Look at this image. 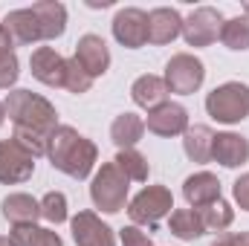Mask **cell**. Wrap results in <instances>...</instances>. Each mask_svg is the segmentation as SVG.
Listing matches in <instances>:
<instances>
[{
	"label": "cell",
	"mask_w": 249,
	"mask_h": 246,
	"mask_svg": "<svg viewBox=\"0 0 249 246\" xmlns=\"http://www.w3.org/2000/svg\"><path fill=\"white\" fill-rule=\"evenodd\" d=\"M47 157L55 171H61L72 180H84V177H90V171L99 159V148L87 136H81L75 127L58 124L47 142Z\"/></svg>",
	"instance_id": "1"
},
{
	"label": "cell",
	"mask_w": 249,
	"mask_h": 246,
	"mask_svg": "<svg viewBox=\"0 0 249 246\" xmlns=\"http://www.w3.org/2000/svg\"><path fill=\"white\" fill-rule=\"evenodd\" d=\"M3 107L15 127H32L44 136H53V130L58 127V110L32 90H12Z\"/></svg>",
	"instance_id": "2"
},
{
	"label": "cell",
	"mask_w": 249,
	"mask_h": 246,
	"mask_svg": "<svg viewBox=\"0 0 249 246\" xmlns=\"http://www.w3.org/2000/svg\"><path fill=\"white\" fill-rule=\"evenodd\" d=\"M206 113L214 122L238 124L249 116V87L244 81H226L206 96Z\"/></svg>",
	"instance_id": "3"
},
{
	"label": "cell",
	"mask_w": 249,
	"mask_h": 246,
	"mask_svg": "<svg viewBox=\"0 0 249 246\" xmlns=\"http://www.w3.org/2000/svg\"><path fill=\"white\" fill-rule=\"evenodd\" d=\"M127 191H130V180L119 171V165L116 162H105L96 171L93 183H90V200L105 214H116L127 203Z\"/></svg>",
	"instance_id": "4"
},
{
	"label": "cell",
	"mask_w": 249,
	"mask_h": 246,
	"mask_svg": "<svg viewBox=\"0 0 249 246\" xmlns=\"http://www.w3.org/2000/svg\"><path fill=\"white\" fill-rule=\"evenodd\" d=\"M171 209H174L171 191H168L165 185H148V188H142V191L130 200L127 214H130L133 226H151V229H154L165 214H171Z\"/></svg>",
	"instance_id": "5"
},
{
	"label": "cell",
	"mask_w": 249,
	"mask_h": 246,
	"mask_svg": "<svg viewBox=\"0 0 249 246\" xmlns=\"http://www.w3.org/2000/svg\"><path fill=\"white\" fill-rule=\"evenodd\" d=\"M168 93H177V96H191L203 87L206 81V67L197 55L191 53H177L171 61L165 64V75H162Z\"/></svg>",
	"instance_id": "6"
},
{
	"label": "cell",
	"mask_w": 249,
	"mask_h": 246,
	"mask_svg": "<svg viewBox=\"0 0 249 246\" xmlns=\"http://www.w3.org/2000/svg\"><path fill=\"white\" fill-rule=\"evenodd\" d=\"M223 18L214 6H197L183 20V38L188 47H209L220 38Z\"/></svg>",
	"instance_id": "7"
},
{
	"label": "cell",
	"mask_w": 249,
	"mask_h": 246,
	"mask_svg": "<svg viewBox=\"0 0 249 246\" xmlns=\"http://www.w3.org/2000/svg\"><path fill=\"white\" fill-rule=\"evenodd\" d=\"M35 174V159L12 139H0V183L18 185Z\"/></svg>",
	"instance_id": "8"
},
{
	"label": "cell",
	"mask_w": 249,
	"mask_h": 246,
	"mask_svg": "<svg viewBox=\"0 0 249 246\" xmlns=\"http://www.w3.org/2000/svg\"><path fill=\"white\" fill-rule=\"evenodd\" d=\"M113 38L127 50L145 47L148 44V12H142L136 6L119 9L113 18Z\"/></svg>",
	"instance_id": "9"
},
{
	"label": "cell",
	"mask_w": 249,
	"mask_h": 246,
	"mask_svg": "<svg viewBox=\"0 0 249 246\" xmlns=\"http://www.w3.org/2000/svg\"><path fill=\"white\" fill-rule=\"evenodd\" d=\"M70 229H72L75 246H116L113 229L107 223H102V217L96 211H78L70 220Z\"/></svg>",
	"instance_id": "10"
},
{
	"label": "cell",
	"mask_w": 249,
	"mask_h": 246,
	"mask_svg": "<svg viewBox=\"0 0 249 246\" xmlns=\"http://www.w3.org/2000/svg\"><path fill=\"white\" fill-rule=\"evenodd\" d=\"M145 127L157 136H180V133L188 130V110L177 102H165L162 107L148 113Z\"/></svg>",
	"instance_id": "11"
},
{
	"label": "cell",
	"mask_w": 249,
	"mask_h": 246,
	"mask_svg": "<svg viewBox=\"0 0 249 246\" xmlns=\"http://www.w3.org/2000/svg\"><path fill=\"white\" fill-rule=\"evenodd\" d=\"M29 70H32V75L41 84H47V87H64L67 58H61L53 47H38L29 55Z\"/></svg>",
	"instance_id": "12"
},
{
	"label": "cell",
	"mask_w": 249,
	"mask_h": 246,
	"mask_svg": "<svg viewBox=\"0 0 249 246\" xmlns=\"http://www.w3.org/2000/svg\"><path fill=\"white\" fill-rule=\"evenodd\" d=\"M72 58L81 64L93 78H99L110 67V50H107V44L99 35H81L78 44H75V55Z\"/></svg>",
	"instance_id": "13"
},
{
	"label": "cell",
	"mask_w": 249,
	"mask_h": 246,
	"mask_svg": "<svg viewBox=\"0 0 249 246\" xmlns=\"http://www.w3.org/2000/svg\"><path fill=\"white\" fill-rule=\"evenodd\" d=\"M177 35H183V18L177 9H168V6H160L154 12H148V41L162 47V44H171Z\"/></svg>",
	"instance_id": "14"
},
{
	"label": "cell",
	"mask_w": 249,
	"mask_h": 246,
	"mask_svg": "<svg viewBox=\"0 0 249 246\" xmlns=\"http://www.w3.org/2000/svg\"><path fill=\"white\" fill-rule=\"evenodd\" d=\"M0 26L9 32V38L15 41V47H26V44H38V41H44V35H41V23H38V18H35L32 9H15V12H9L6 20H3Z\"/></svg>",
	"instance_id": "15"
},
{
	"label": "cell",
	"mask_w": 249,
	"mask_h": 246,
	"mask_svg": "<svg viewBox=\"0 0 249 246\" xmlns=\"http://www.w3.org/2000/svg\"><path fill=\"white\" fill-rule=\"evenodd\" d=\"M212 159L220 162L223 168L244 165V162H249V139H244L241 133H214Z\"/></svg>",
	"instance_id": "16"
},
{
	"label": "cell",
	"mask_w": 249,
	"mask_h": 246,
	"mask_svg": "<svg viewBox=\"0 0 249 246\" xmlns=\"http://www.w3.org/2000/svg\"><path fill=\"white\" fill-rule=\"evenodd\" d=\"M183 197H186V203L191 209H203V206L220 200V180L214 174H209V171H197V174L186 177Z\"/></svg>",
	"instance_id": "17"
},
{
	"label": "cell",
	"mask_w": 249,
	"mask_h": 246,
	"mask_svg": "<svg viewBox=\"0 0 249 246\" xmlns=\"http://www.w3.org/2000/svg\"><path fill=\"white\" fill-rule=\"evenodd\" d=\"M130 99H133V105H139V107H145L151 113V110H157V107H162L168 102V87H165V81L160 75L148 72V75H139L130 84Z\"/></svg>",
	"instance_id": "18"
},
{
	"label": "cell",
	"mask_w": 249,
	"mask_h": 246,
	"mask_svg": "<svg viewBox=\"0 0 249 246\" xmlns=\"http://www.w3.org/2000/svg\"><path fill=\"white\" fill-rule=\"evenodd\" d=\"M41 23V35L44 41H55L61 38L64 29H67V9H64L58 0H41V3H32L29 6Z\"/></svg>",
	"instance_id": "19"
},
{
	"label": "cell",
	"mask_w": 249,
	"mask_h": 246,
	"mask_svg": "<svg viewBox=\"0 0 249 246\" xmlns=\"http://www.w3.org/2000/svg\"><path fill=\"white\" fill-rule=\"evenodd\" d=\"M0 209L12 226H35V220L41 217V203L29 194H9Z\"/></svg>",
	"instance_id": "20"
},
{
	"label": "cell",
	"mask_w": 249,
	"mask_h": 246,
	"mask_svg": "<svg viewBox=\"0 0 249 246\" xmlns=\"http://www.w3.org/2000/svg\"><path fill=\"white\" fill-rule=\"evenodd\" d=\"M212 145H214V133L209 124H188V130L183 133V151L191 162H209Z\"/></svg>",
	"instance_id": "21"
},
{
	"label": "cell",
	"mask_w": 249,
	"mask_h": 246,
	"mask_svg": "<svg viewBox=\"0 0 249 246\" xmlns=\"http://www.w3.org/2000/svg\"><path fill=\"white\" fill-rule=\"evenodd\" d=\"M142 133H145V119H139L136 113H122V116H116L113 124H110V139H113V145L119 151L133 148L142 139Z\"/></svg>",
	"instance_id": "22"
},
{
	"label": "cell",
	"mask_w": 249,
	"mask_h": 246,
	"mask_svg": "<svg viewBox=\"0 0 249 246\" xmlns=\"http://www.w3.org/2000/svg\"><path fill=\"white\" fill-rule=\"evenodd\" d=\"M168 232L174 238H180V241H197L200 235H206L203 220H200V211L197 209H177V211H171Z\"/></svg>",
	"instance_id": "23"
},
{
	"label": "cell",
	"mask_w": 249,
	"mask_h": 246,
	"mask_svg": "<svg viewBox=\"0 0 249 246\" xmlns=\"http://www.w3.org/2000/svg\"><path fill=\"white\" fill-rule=\"evenodd\" d=\"M197 211H200V220H203L206 232H223L235 220V211H232V206L223 197L214 200V203H209V206H203V209H197Z\"/></svg>",
	"instance_id": "24"
},
{
	"label": "cell",
	"mask_w": 249,
	"mask_h": 246,
	"mask_svg": "<svg viewBox=\"0 0 249 246\" xmlns=\"http://www.w3.org/2000/svg\"><path fill=\"white\" fill-rule=\"evenodd\" d=\"M9 238L15 246H64L53 229H41V226H15Z\"/></svg>",
	"instance_id": "25"
},
{
	"label": "cell",
	"mask_w": 249,
	"mask_h": 246,
	"mask_svg": "<svg viewBox=\"0 0 249 246\" xmlns=\"http://www.w3.org/2000/svg\"><path fill=\"white\" fill-rule=\"evenodd\" d=\"M220 41H223V47H229V50H235V53L249 50V18L247 15L232 18V20H223V26H220Z\"/></svg>",
	"instance_id": "26"
},
{
	"label": "cell",
	"mask_w": 249,
	"mask_h": 246,
	"mask_svg": "<svg viewBox=\"0 0 249 246\" xmlns=\"http://www.w3.org/2000/svg\"><path fill=\"white\" fill-rule=\"evenodd\" d=\"M113 162L119 165V171H122L127 180H133V183H145V180H148V171H151V168H148V159H145L139 151H133V148L119 151Z\"/></svg>",
	"instance_id": "27"
},
{
	"label": "cell",
	"mask_w": 249,
	"mask_h": 246,
	"mask_svg": "<svg viewBox=\"0 0 249 246\" xmlns=\"http://www.w3.org/2000/svg\"><path fill=\"white\" fill-rule=\"evenodd\" d=\"M12 142H18L32 159H38V157L47 154V142H50V136H44V133H38V130H32V127H15Z\"/></svg>",
	"instance_id": "28"
},
{
	"label": "cell",
	"mask_w": 249,
	"mask_h": 246,
	"mask_svg": "<svg viewBox=\"0 0 249 246\" xmlns=\"http://www.w3.org/2000/svg\"><path fill=\"white\" fill-rule=\"evenodd\" d=\"M93 87V75L81 67V64L75 61V58H67V72H64V90H70V93H75V96H81V93H87Z\"/></svg>",
	"instance_id": "29"
},
{
	"label": "cell",
	"mask_w": 249,
	"mask_h": 246,
	"mask_svg": "<svg viewBox=\"0 0 249 246\" xmlns=\"http://www.w3.org/2000/svg\"><path fill=\"white\" fill-rule=\"evenodd\" d=\"M41 217L50 220V223H64L67 220V197L61 191H47L44 200H41Z\"/></svg>",
	"instance_id": "30"
},
{
	"label": "cell",
	"mask_w": 249,
	"mask_h": 246,
	"mask_svg": "<svg viewBox=\"0 0 249 246\" xmlns=\"http://www.w3.org/2000/svg\"><path fill=\"white\" fill-rule=\"evenodd\" d=\"M18 75H20V64H18V55L12 53L9 58H3V61H0V90L15 87Z\"/></svg>",
	"instance_id": "31"
},
{
	"label": "cell",
	"mask_w": 249,
	"mask_h": 246,
	"mask_svg": "<svg viewBox=\"0 0 249 246\" xmlns=\"http://www.w3.org/2000/svg\"><path fill=\"white\" fill-rule=\"evenodd\" d=\"M119 238H122V246H154L151 238H148L139 226H124Z\"/></svg>",
	"instance_id": "32"
},
{
	"label": "cell",
	"mask_w": 249,
	"mask_h": 246,
	"mask_svg": "<svg viewBox=\"0 0 249 246\" xmlns=\"http://www.w3.org/2000/svg\"><path fill=\"white\" fill-rule=\"evenodd\" d=\"M232 194H235V203L249 211V174H241L235 183H232Z\"/></svg>",
	"instance_id": "33"
},
{
	"label": "cell",
	"mask_w": 249,
	"mask_h": 246,
	"mask_svg": "<svg viewBox=\"0 0 249 246\" xmlns=\"http://www.w3.org/2000/svg\"><path fill=\"white\" fill-rule=\"evenodd\" d=\"M12 53H15V41H12V38H9V32L0 26V61H3V58H9Z\"/></svg>",
	"instance_id": "34"
},
{
	"label": "cell",
	"mask_w": 249,
	"mask_h": 246,
	"mask_svg": "<svg viewBox=\"0 0 249 246\" xmlns=\"http://www.w3.org/2000/svg\"><path fill=\"white\" fill-rule=\"evenodd\" d=\"M232 246H249V232H232Z\"/></svg>",
	"instance_id": "35"
},
{
	"label": "cell",
	"mask_w": 249,
	"mask_h": 246,
	"mask_svg": "<svg viewBox=\"0 0 249 246\" xmlns=\"http://www.w3.org/2000/svg\"><path fill=\"white\" fill-rule=\"evenodd\" d=\"M212 246H232V235H220V238H217Z\"/></svg>",
	"instance_id": "36"
},
{
	"label": "cell",
	"mask_w": 249,
	"mask_h": 246,
	"mask_svg": "<svg viewBox=\"0 0 249 246\" xmlns=\"http://www.w3.org/2000/svg\"><path fill=\"white\" fill-rule=\"evenodd\" d=\"M3 122H6V107H3V102H0V127H3Z\"/></svg>",
	"instance_id": "37"
},
{
	"label": "cell",
	"mask_w": 249,
	"mask_h": 246,
	"mask_svg": "<svg viewBox=\"0 0 249 246\" xmlns=\"http://www.w3.org/2000/svg\"><path fill=\"white\" fill-rule=\"evenodd\" d=\"M0 246H15V244H12V238H0Z\"/></svg>",
	"instance_id": "38"
},
{
	"label": "cell",
	"mask_w": 249,
	"mask_h": 246,
	"mask_svg": "<svg viewBox=\"0 0 249 246\" xmlns=\"http://www.w3.org/2000/svg\"><path fill=\"white\" fill-rule=\"evenodd\" d=\"M244 12H247V18H249V0H247V3H244Z\"/></svg>",
	"instance_id": "39"
}]
</instances>
